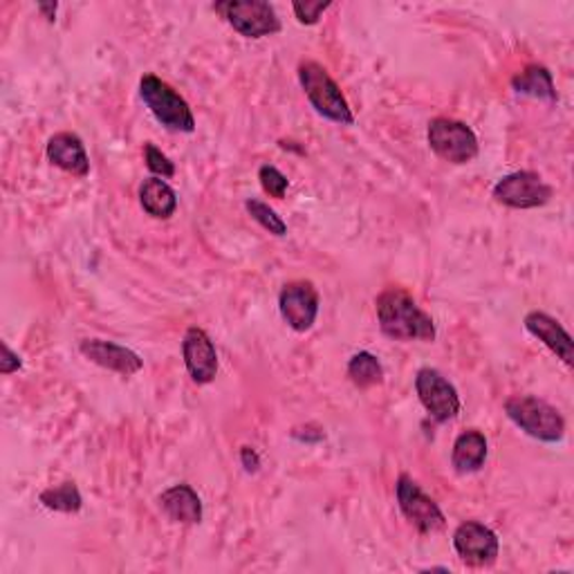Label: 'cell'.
Returning <instances> with one entry per match:
<instances>
[{
  "instance_id": "cell-1",
  "label": "cell",
  "mask_w": 574,
  "mask_h": 574,
  "mask_svg": "<svg viewBox=\"0 0 574 574\" xmlns=\"http://www.w3.org/2000/svg\"><path fill=\"white\" fill-rule=\"evenodd\" d=\"M375 310L382 332L395 342H433L435 323L418 306L416 298L397 285H388L375 298Z\"/></svg>"
},
{
  "instance_id": "cell-2",
  "label": "cell",
  "mask_w": 574,
  "mask_h": 574,
  "mask_svg": "<svg viewBox=\"0 0 574 574\" xmlns=\"http://www.w3.org/2000/svg\"><path fill=\"white\" fill-rule=\"evenodd\" d=\"M298 81L303 92H306L308 101L312 104V109L334 122V124H342V126H353L355 124V115L348 106V99L344 97L340 84H336L326 67L317 61H301L298 63Z\"/></svg>"
},
{
  "instance_id": "cell-3",
  "label": "cell",
  "mask_w": 574,
  "mask_h": 574,
  "mask_svg": "<svg viewBox=\"0 0 574 574\" xmlns=\"http://www.w3.org/2000/svg\"><path fill=\"white\" fill-rule=\"evenodd\" d=\"M505 413L534 441L554 445L565 437L563 416L546 399L534 395H512L505 401Z\"/></svg>"
},
{
  "instance_id": "cell-4",
  "label": "cell",
  "mask_w": 574,
  "mask_h": 574,
  "mask_svg": "<svg viewBox=\"0 0 574 574\" xmlns=\"http://www.w3.org/2000/svg\"><path fill=\"white\" fill-rule=\"evenodd\" d=\"M140 97L153 117L171 132H193L195 117L187 104V99L180 97L166 81L155 75H144L140 79Z\"/></svg>"
},
{
  "instance_id": "cell-5",
  "label": "cell",
  "mask_w": 574,
  "mask_h": 574,
  "mask_svg": "<svg viewBox=\"0 0 574 574\" xmlns=\"http://www.w3.org/2000/svg\"><path fill=\"white\" fill-rule=\"evenodd\" d=\"M426 140L431 151L449 164H469L479 157V138L464 122L435 117L429 122Z\"/></svg>"
},
{
  "instance_id": "cell-6",
  "label": "cell",
  "mask_w": 574,
  "mask_h": 574,
  "mask_svg": "<svg viewBox=\"0 0 574 574\" xmlns=\"http://www.w3.org/2000/svg\"><path fill=\"white\" fill-rule=\"evenodd\" d=\"M214 10L245 39H263L281 31L277 10L265 0H227L216 3Z\"/></svg>"
},
{
  "instance_id": "cell-7",
  "label": "cell",
  "mask_w": 574,
  "mask_h": 574,
  "mask_svg": "<svg viewBox=\"0 0 574 574\" xmlns=\"http://www.w3.org/2000/svg\"><path fill=\"white\" fill-rule=\"evenodd\" d=\"M492 195L498 205L510 209H538L552 200L554 189L534 171H516L500 178Z\"/></svg>"
},
{
  "instance_id": "cell-8",
  "label": "cell",
  "mask_w": 574,
  "mask_h": 574,
  "mask_svg": "<svg viewBox=\"0 0 574 574\" xmlns=\"http://www.w3.org/2000/svg\"><path fill=\"white\" fill-rule=\"evenodd\" d=\"M395 494H397L399 512L420 534H435L445 530L447 519L443 510L437 508V502L431 496H426L409 474H401L397 479Z\"/></svg>"
},
{
  "instance_id": "cell-9",
  "label": "cell",
  "mask_w": 574,
  "mask_h": 574,
  "mask_svg": "<svg viewBox=\"0 0 574 574\" xmlns=\"http://www.w3.org/2000/svg\"><path fill=\"white\" fill-rule=\"evenodd\" d=\"M416 393L422 407L435 422H451L460 413V395L456 386L435 368H420L416 375Z\"/></svg>"
},
{
  "instance_id": "cell-10",
  "label": "cell",
  "mask_w": 574,
  "mask_h": 574,
  "mask_svg": "<svg viewBox=\"0 0 574 574\" xmlns=\"http://www.w3.org/2000/svg\"><path fill=\"white\" fill-rule=\"evenodd\" d=\"M454 548L471 567H487L498 559L500 541L494 530L479 521H464L454 532Z\"/></svg>"
},
{
  "instance_id": "cell-11",
  "label": "cell",
  "mask_w": 574,
  "mask_h": 574,
  "mask_svg": "<svg viewBox=\"0 0 574 574\" xmlns=\"http://www.w3.org/2000/svg\"><path fill=\"white\" fill-rule=\"evenodd\" d=\"M283 321L294 332H308L319 317V292L310 281H292L279 294Z\"/></svg>"
},
{
  "instance_id": "cell-12",
  "label": "cell",
  "mask_w": 574,
  "mask_h": 574,
  "mask_svg": "<svg viewBox=\"0 0 574 574\" xmlns=\"http://www.w3.org/2000/svg\"><path fill=\"white\" fill-rule=\"evenodd\" d=\"M182 357L195 384H212L218 375V353L212 336L202 328H189L182 340Z\"/></svg>"
},
{
  "instance_id": "cell-13",
  "label": "cell",
  "mask_w": 574,
  "mask_h": 574,
  "mask_svg": "<svg viewBox=\"0 0 574 574\" xmlns=\"http://www.w3.org/2000/svg\"><path fill=\"white\" fill-rule=\"evenodd\" d=\"M79 350L92 363L106 368V370H113V373H119L124 378L140 373V370L144 368V361H142V357L138 353H132L130 348L119 346L115 342L84 340L79 344Z\"/></svg>"
},
{
  "instance_id": "cell-14",
  "label": "cell",
  "mask_w": 574,
  "mask_h": 574,
  "mask_svg": "<svg viewBox=\"0 0 574 574\" xmlns=\"http://www.w3.org/2000/svg\"><path fill=\"white\" fill-rule=\"evenodd\" d=\"M48 160L59 166L61 171L71 174L75 178H88L90 174V160L86 146L79 135L75 132H56L50 138L46 149Z\"/></svg>"
},
{
  "instance_id": "cell-15",
  "label": "cell",
  "mask_w": 574,
  "mask_h": 574,
  "mask_svg": "<svg viewBox=\"0 0 574 574\" xmlns=\"http://www.w3.org/2000/svg\"><path fill=\"white\" fill-rule=\"evenodd\" d=\"M525 330L536 336L538 342H541L548 350H552L565 366L574 363V344H572V336L567 334V330L550 315L546 312H530L525 317Z\"/></svg>"
},
{
  "instance_id": "cell-16",
  "label": "cell",
  "mask_w": 574,
  "mask_h": 574,
  "mask_svg": "<svg viewBox=\"0 0 574 574\" xmlns=\"http://www.w3.org/2000/svg\"><path fill=\"white\" fill-rule=\"evenodd\" d=\"M160 508L164 514L182 525H195L202 521V500L191 485H174L160 496Z\"/></svg>"
},
{
  "instance_id": "cell-17",
  "label": "cell",
  "mask_w": 574,
  "mask_h": 574,
  "mask_svg": "<svg viewBox=\"0 0 574 574\" xmlns=\"http://www.w3.org/2000/svg\"><path fill=\"white\" fill-rule=\"evenodd\" d=\"M487 460V437L479 429L462 431L451 451V464L458 474H476Z\"/></svg>"
},
{
  "instance_id": "cell-18",
  "label": "cell",
  "mask_w": 574,
  "mask_h": 574,
  "mask_svg": "<svg viewBox=\"0 0 574 574\" xmlns=\"http://www.w3.org/2000/svg\"><path fill=\"white\" fill-rule=\"evenodd\" d=\"M140 205L155 220H168L178 212V193L162 178H149L140 184Z\"/></svg>"
},
{
  "instance_id": "cell-19",
  "label": "cell",
  "mask_w": 574,
  "mask_h": 574,
  "mask_svg": "<svg viewBox=\"0 0 574 574\" xmlns=\"http://www.w3.org/2000/svg\"><path fill=\"white\" fill-rule=\"evenodd\" d=\"M512 88L519 94H527L534 99H546V101H550V104H557L559 101L552 73L548 71L546 65H538V63H532L525 67L523 73H519L512 79Z\"/></svg>"
},
{
  "instance_id": "cell-20",
  "label": "cell",
  "mask_w": 574,
  "mask_h": 574,
  "mask_svg": "<svg viewBox=\"0 0 574 574\" xmlns=\"http://www.w3.org/2000/svg\"><path fill=\"white\" fill-rule=\"evenodd\" d=\"M348 378L357 388H373L384 382V368L373 353H357L348 361Z\"/></svg>"
},
{
  "instance_id": "cell-21",
  "label": "cell",
  "mask_w": 574,
  "mask_h": 574,
  "mask_svg": "<svg viewBox=\"0 0 574 574\" xmlns=\"http://www.w3.org/2000/svg\"><path fill=\"white\" fill-rule=\"evenodd\" d=\"M41 505L52 512H63V514H77L84 508V498L77 487V483L65 481L56 487L43 489L39 496Z\"/></svg>"
},
{
  "instance_id": "cell-22",
  "label": "cell",
  "mask_w": 574,
  "mask_h": 574,
  "mask_svg": "<svg viewBox=\"0 0 574 574\" xmlns=\"http://www.w3.org/2000/svg\"><path fill=\"white\" fill-rule=\"evenodd\" d=\"M245 209H247V214L265 229V231H269V233H272V235H279V239H283V235L288 233V225H285V220L272 209V207H269V205H265V202H260V200H256V197H250L247 202H245Z\"/></svg>"
},
{
  "instance_id": "cell-23",
  "label": "cell",
  "mask_w": 574,
  "mask_h": 574,
  "mask_svg": "<svg viewBox=\"0 0 574 574\" xmlns=\"http://www.w3.org/2000/svg\"><path fill=\"white\" fill-rule=\"evenodd\" d=\"M258 180H260V187L267 195H272L277 200H283L285 193H288V187H290V180L279 171L277 166L272 164H263L258 168Z\"/></svg>"
},
{
  "instance_id": "cell-24",
  "label": "cell",
  "mask_w": 574,
  "mask_h": 574,
  "mask_svg": "<svg viewBox=\"0 0 574 574\" xmlns=\"http://www.w3.org/2000/svg\"><path fill=\"white\" fill-rule=\"evenodd\" d=\"M144 162L149 166V171L162 180H168L176 176V164L168 160L153 142L144 144Z\"/></svg>"
},
{
  "instance_id": "cell-25",
  "label": "cell",
  "mask_w": 574,
  "mask_h": 574,
  "mask_svg": "<svg viewBox=\"0 0 574 574\" xmlns=\"http://www.w3.org/2000/svg\"><path fill=\"white\" fill-rule=\"evenodd\" d=\"M330 8L332 3H310V0H306V3H292V12L301 25H317L321 14Z\"/></svg>"
},
{
  "instance_id": "cell-26",
  "label": "cell",
  "mask_w": 574,
  "mask_h": 574,
  "mask_svg": "<svg viewBox=\"0 0 574 574\" xmlns=\"http://www.w3.org/2000/svg\"><path fill=\"white\" fill-rule=\"evenodd\" d=\"M0 348H3V359H0V373L12 375V373H16V370H21V366H23L21 357L5 342L0 344Z\"/></svg>"
},
{
  "instance_id": "cell-27",
  "label": "cell",
  "mask_w": 574,
  "mask_h": 574,
  "mask_svg": "<svg viewBox=\"0 0 574 574\" xmlns=\"http://www.w3.org/2000/svg\"><path fill=\"white\" fill-rule=\"evenodd\" d=\"M241 462H243L245 471H250V474H252V471H258V467H260V458H258V454L252 447H243L241 449Z\"/></svg>"
},
{
  "instance_id": "cell-28",
  "label": "cell",
  "mask_w": 574,
  "mask_h": 574,
  "mask_svg": "<svg viewBox=\"0 0 574 574\" xmlns=\"http://www.w3.org/2000/svg\"><path fill=\"white\" fill-rule=\"evenodd\" d=\"M56 10H59V5L56 3H41L39 5V12L52 23L54 21V16H56Z\"/></svg>"
}]
</instances>
